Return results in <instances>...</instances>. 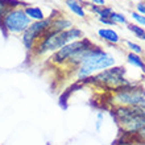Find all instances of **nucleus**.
I'll return each mask as SVG.
<instances>
[{"mask_svg":"<svg viewBox=\"0 0 145 145\" xmlns=\"http://www.w3.org/2000/svg\"><path fill=\"white\" fill-rule=\"evenodd\" d=\"M131 16H132V19H133L136 23H138L140 25L145 27V16L140 15V13H136V12H132V13H131Z\"/></svg>","mask_w":145,"mask_h":145,"instance_id":"nucleus-17","label":"nucleus"},{"mask_svg":"<svg viewBox=\"0 0 145 145\" xmlns=\"http://www.w3.org/2000/svg\"><path fill=\"white\" fill-rule=\"evenodd\" d=\"M52 20L53 19L49 16L48 19L42 20V21H35V23H32L28 27V29L23 33V44L25 46V49L33 50L36 41H37L38 38H41L42 35L48 31Z\"/></svg>","mask_w":145,"mask_h":145,"instance_id":"nucleus-5","label":"nucleus"},{"mask_svg":"<svg viewBox=\"0 0 145 145\" xmlns=\"http://www.w3.org/2000/svg\"><path fill=\"white\" fill-rule=\"evenodd\" d=\"M72 28V21L67 20L66 17H54L50 23L48 31L42 35V37H46V36H50V35H56V33H59V32H63V31H67ZM41 37V38H42Z\"/></svg>","mask_w":145,"mask_h":145,"instance_id":"nucleus-7","label":"nucleus"},{"mask_svg":"<svg viewBox=\"0 0 145 145\" xmlns=\"http://www.w3.org/2000/svg\"><path fill=\"white\" fill-rule=\"evenodd\" d=\"M31 24V19L27 16L24 8H12L1 20L0 28L5 33L19 35V33H24L27 31Z\"/></svg>","mask_w":145,"mask_h":145,"instance_id":"nucleus-4","label":"nucleus"},{"mask_svg":"<svg viewBox=\"0 0 145 145\" xmlns=\"http://www.w3.org/2000/svg\"><path fill=\"white\" fill-rule=\"evenodd\" d=\"M19 5L20 1H17V0H0V23L4 19V16L9 12V9L17 8Z\"/></svg>","mask_w":145,"mask_h":145,"instance_id":"nucleus-10","label":"nucleus"},{"mask_svg":"<svg viewBox=\"0 0 145 145\" xmlns=\"http://www.w3.org/2000/svg\"><path fill=\"white\" fill-rule=\"evenodd\" d=\"M92 4H95V5H99V7H102V5H104V0H90Z\"/></svg>","mask_w":145,"mask_h":145,"instance_id":"nucleus-21","label":"nucleus"},{"mask_svg":"<svg viewBox=\"0 0 145 145\" xmlns=\"http://www.w3.org/2000/svg\"><path fill=\"white\" fill-rule=\"evenodd\" d=\"M78 1H83V3H86V0H78Z\"/></svg>","mask_w":145,"mask_h":145,"instance_id":"nucleus-22","label":"nucleus"},{"mask_svg":"<svg viewBox=\"0 0 145 145\" xmlns=\"http://www.w3.org/2000/svg\"><path fill=\"white\" fill-rule=\"evenodd\" d=\"M136 9L138 11V13L142 16H145V3L144 1H140V3L136 4Z\"/></svg>","mask_w":145,"mask_h":145,"instance_id":"nucleus-18","label":"nucleus"},{"mask_svg":"<svg viewBox=\"0 0 145 145\" xmlns=\"http://www.w3.org/2000/svg\"><path fill=\"white\" fill-rule=\"evenodd\" d=\"M110 102H112L115 107H145V90L138 84L120 88L112 92Z\"/></svg>","mask_w":145,"mask_h":145,"instance_id":"nucleus-3","label":"nucleus"},{"mask_svg":"<svg viewBox=\"0 0 145 145\" xmlns=\"http://www.w3.org/2000/svg\"><path fill=\"white\" fill-rule=\"evenodd\" d=\"M142 40H144V41H145V35H144V36H142Z\"/></svg>","mask_w":145,"mask_h":145,"instance_id":"nucleus-23","label":"nucleus"},{"mask_svg":"<svg viewBox=\"0 0 145 145\" xmlns=\"http://www.w3.org/2000/svg\"><path fill=\"white\" fill-rule=\"evenodd\" d=\"M66 5L69 7V9L72 13H75V15L79 16V17H84V15H86L84 8L78 0H66Z\"/></svg>","mask_w":145,"mask_h":145,"instance_id":"nucleus-12","label":"nucleus"},{"mask_svg":"<svg viewBox=\"0 0 145 145\" xmlns=\"http://www.w3.org/2000/svg\"><path fill=\"white\" fill-rule=\"evenodd\" d=\"M110 19L114 21V24H128V20L124 15L118 13V12H112L110 16Z\"/></svg>","mask_w":145,"mask_h":145,"instance_id":"nucleus-13","label":"nucleus"},{"mask_svg":"<svg viewBox=\"0 0 145 145\" xmlns=\"http://www.w3.org/2000/svg\"><path fill=\"white\" fill-rule=\"evenodd\" d=\"M90 46H92V42L90 40H87V38L72 41L70 44H67L66 46L61 48L59 50H57L53 54V57H52V62L56 63V65H63V63L67 62V59L71 57L72 54L76 53L78 50L84 49V48H90Z\"/></svg>","mask_w":145,"mask_h":145,"instance_id":"nucleus-6","label":"nucleus"},{"mask_svg":"<svg viewBox=\"0 0 145 145\" xmlns=\"http://www.w3.org/2000/svg\"><path fill=\"white\" fill-rule=\"evenodd\" d=\"M136 136H137V138L140 140V141H145V128H142Z\"/></svg>","mask_w":145,"mask_h":145,"instance_id":"nucleus-20","label":"nucleus"},{"mask_svg":"<svg viewBox=\"0 0 145 145\" xmlns=\"http://www.w3.org/2000/svg\"><path fill=\"white\" fill-rule=\"evenodd\" d=\"M127 46H128V49L131 50V53H135V54H141L142 52V48L138 44H135V42H131V41H125Z\"/></svg>","mask_w":145,"mask_h":145,"instance_id":"nucleus-15","label":"nucleus"},{"mask_svg":"<svg viewBox=\"0 0 145 145\" xmlns=\"http://www.w3.org/2000/svg\"><path fill=\"white\" fill-rule=\"evenodd\" d=\"M128 29L133 35H136V37H138V38H142V36L145 35L144 28H141L140 25H136V24H128Z\"/></svg>","mask_w":145,"mask_h":145,"instance_id":"nucleus-14","label":"nucleus"},{"mask_svg":"<svg viewBox=\"0 0 145 145\" xmlns=\"http://www.w3.org/2000/svg\"><path fill=\"white\" fill-rule=\"evenodd\" d=\"M125 72L127 70L123 66H112L110 69L102 70L100 72L95 74L88 78L90 83L95 84L98 87L107 88L110 91H116L120 88L129 87V86H135L136 83H132L128 79H125Z\"/></svg>","mask_w":145,"mask_h":145,"instance_id":"nucleus-1","label":"nucleus"},{"mask_svg":"<svg viewBox=\"0 0 145 145\" xmlns=\"http://www.w3.org/2000/svg\"><path fill=\"white\" fill-rule=\"evenodd\" d=\"M99 21L102 24H107V25H115L114 24V21L111 19H104V17H99Z\"/></svg>","mask_w":145,"mask_h":145,"instance_id":"nucleus-19","label":"nucleus"},{"mask_svg":"<svg viewBox=\"0 0 145 145\" xmlns=\"http://www.w3.org/2000/svg\"><path fill=\"white\" fill-rule=\"evenodd\" d=\"M80 37H83V32L74 27L67 29V31L56 33V35L46 36V37H42V40L38 42L37 50L35 53L37 56L49 53V52H54L56 53L61 48L66 46L67 44H70L72 41H76V38H80Z\"/></svg>","mask_w":145,"mask_h":145,"instance_id":"nucleus-2","label":"nucleus"},{"mask_svg":"<svg viewBox=\"0 0 145 145\" xmlns=\"http://www.w3.org/2000/svg\"><path fill=\"white\" fill-rule=\"evenodd\" d=\"M98 35L100 38H103L104 41L110 42V44H119L120 42V37L114 29H110V28H100L98 31Z\"/></svg>","mask_w":145,"mask_h":145,"instance_id":"nucleus-8","label":"nucleus"},{"mask_svg":"<svg viewBox=\"0 0 145 145\" xmlns=\"http://www.w3.org/2000/svg\"><path fill=\"white\" fill-rule=\"evenodd\" d=\"M103 120H104V114H103V112H98V114H96V121H95V129H96V132H99V131L102 129Z\"/></svg>","mask_w":145,"mask_h":145,"instance_id":"nucleus-16","label":"nucleus"},{"mask_svg":"<svg viewBox=\"0 0 145 145\" xmlns=\"http://www.w3.org/2000/svg\"><path fill=\"white\" fill-rule=\"evenodd\" d=\"M127 62L132 65L133 67H137L140 69L142 72H145V62L138 54H135V53H128L127 54Z\"/></svg>","mask_w":145,"mask_h":145,"instance_id":"nucleus-11","label":"nucleus"},{"mask_svg":"<svg viewBox=\"0 0 145 145\" xmlns=\"http://www.w3.org/2000/svg\"><path fill=\"white\" fill-rule=\"evenodd\" d=\"M24 11L27 13V16L31 20H35V21H42L45 20V15L40 7H35V5H25L24 7Z\"/></svg>","mask_w":145,"mask_h":145,"instance_id":"nucleus-9","label":"nucleus"}]
</instances>
